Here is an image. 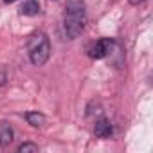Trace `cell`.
Here are the masks:
<instances>
[{
	"label": "cell",
	"mask_w": 153,
	"mask_h": 153,
	"mask_svg": "<svg viewBox=\"0 0 153 153\" xmlns=\"http://www.w3.org/2000/svg\"><path fill=\"white\" fill-rule=\"evenodd\" d=\"M20 15H24V16H36V15H40V4L36 2V0H25V2L22 4V7H20Z\"/></svg>",
	"instance_id": "8992f818"
},
{
	"label": "cell",
	"mask_w": 153,
	"mask_h": 153,
	"mask_svg": "<svg viewBox=\"0 0 153 153\" xmlns=\"http://www.w3.org/2000/svg\"><path fill=\"white\" fill-rule=\"evenodd\" d=\"M128 2H130L131 6H139V4H142V2H146V0H128Z\"/></svg>",
	"instance_id": "8fae6325"
},
{
	"label": "cell",
	"mask_w": 153,
	"mask_h": 153,
	"mask_svg": "<svg viewBox=\"0 0 153 153\" xmlns=\"http://www.w3.org/2000/svg\"><path fill=\"white\" fill-rule=\"evenodd\" d=\"M6 81H7V74H6V70H0V87L6 85Z\"/></svg>",
	"instance_id": "30bf717a"
},
{
	"label": "cell",
	"mask_w": 153,
	"mask_h": 153,
	"mask_svg": "<svg viewBox=\"0 0 153 153\" xmlns=\"http://www.w3.org/2000/svg\"><path fill=\"white\" fill-rule=\"evenodd\" d=\"M4 2H6V4H13V2H15V0H4Z\"/></svg>",
	"instance_id": "7c38bea8"
},
{
	"label": "cell",
	"mask_w": 153,
	"mask_h": 153,
	"mask_svg": "<svg viewBox=\"0 0 153 153\" xmlns=\"http://www.w3.org/2000/svg\"><path fill=\"white\" fill-rule=\"evenodd\" d=\"M38 144H34V142H24V144H20L18 146V153H38Z\"/></svg>",
	"instance_id": "ba28073f"
},
{
	"label": "cell",
	"mask_w": 153,
	"mask_h": 153,
	"mask_svg": "<svg viewBox=\"0 0 153 153\" xmlns=\"http://www.w3.org/2000/svg\"><path fill=\"white\" fill-rule=\"evenodd\" d=\"M15 140V130L7 121H0V146H9Z\"/></svg>",
	"instance_id": "5b68a950"
},
{
	"label": "cell",
	"mask_w": 153,
	"mask_h": 153,
	"mask_svg": "<svg viewBox=\"0 0 153 153\" xmlns=\"http://www.w3.org/2000/svg\"><path fill=\"white\" fill-rule=\"evenodd\" d=\"M112 131H114V128H112V123H110L108 119L101 117V119L96 121V124H94V135H96V137H99V139H108V137L112 135Z\"/></svg>",
	"instance_id": "277c9868"
},
{
	"label": "cell",
	"mask_w": 153,
	"mask_h": 153,
	"mask_svg": "<svg viewBox=\"0 0 153 153\" xmlns=\"http://www.w3.org/2000/svg\"><path fill=\"white\" fill-rule=\"evenodd\" d=\"M87 25V6L85 0H67L65 15H63V29L68 40L79 38Z\"/></svg>",
	"instance_id": "6da1fadb"
},
{
	"label": "cell",
	"mask_w": 153,
	"mask_h": 153,
	"mask_svg": "<svg viewBox=\"0 0 153 153\" xmlns=\"http://www.w3.org/2000/svg\"><path fill=\"white\" fill-rule=\"evenodd\" d=\"M101 112V103L99 101H90V105L87 106V115L92 117L94 114H99Z\"/></svg>",
	"instance_id": "9c48e42d"
},
{
	"label": "cell",
	"mask_w": 153,
	"mask_h": 153,
	"mask_svg": "<svg viewBox=\"0 0 153 153\" xmlns=\"http://www.w3.org/2000/svg\"><path fill=\"white\" fill-rule=\"evenodd\" d=\"M114 47H115V42L112 38H101L88 47V56L92 59H103L112 52Z\"/></svg>",
	"instance_id": "3957f363"
},
{
	"label": "cell",
	"mask_w": 153,
	"mask_h": 153,
	"mask_svg": "<svg viewBox=\"0 0 153 153\" xmlns=\"http://www.w3.org/2000/svg\"><path fill=\"white\" fill-rule=\"evenodd\" d=\"M27 49H29V59L34 67H43L52 52L51 42L45 33H34L27 42Z\"/></svg>",
	"instance_id": "7a4b0ae2"
},
{
	"label": "cell",
	"mask_w": 153,
	"mask_h": 153,
	"mask_svg": "<svg viewBox=\"0 0 153 153\" xmlns=\"http://www.w3.org/2000/svg\"><path fill=\"white\" fill-rule=\"evenodd\" d=\"M25 119H27V123H29L31 126H34V128L43 126L45 121H47V117H45L42 112H38V110H34V112H27V114H25Z\"/></svg>",
	"instance_id": "52a82bcc"
}]
</instances>
